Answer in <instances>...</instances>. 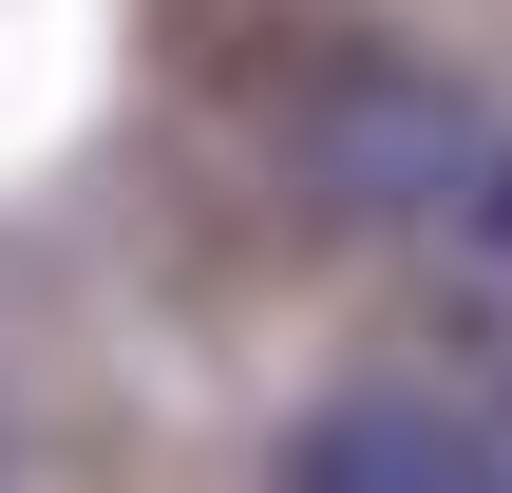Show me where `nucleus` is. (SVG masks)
I'll use <instances>...</instances> for the list:
<instances>
[{"mask_svg":"<svg viewBox=\"0 0 512 493\" xmlns=\"http://www.w3.org/2000/svg\"><path fill=\"white\" fill-rule=\"evenodd\" d=\"M285 493H512V418L437 399V380H361L285 437Z\"/></svg>","mask_w":512,"mask_h":493,"instance_id":"f03ea898","label":"nucleus"},{"mask_svg":"<svg viewBox=\"0 0 512 493\" xmlns=\"http://www.w3.org/2000/svg\"><path fill=\"white\" fill-rule=\"evenodd\" d=\"M304 190L512 285V114L475 76H437V57H342V76L304 95Z\"/></svg>","mask_w":512,"mask_h":493,"instance_id":"f257e3e1","label":"nucleus"}]
</instances>
